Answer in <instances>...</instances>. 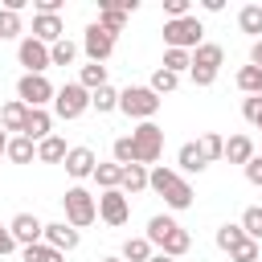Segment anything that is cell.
<instances>
[{
	"mask_svg": "<svg viewBox=\"0 0 262 262\" xmlns=\"http://www.w3.org/2000/svg\"><path fill=\"white\" fill-rule=\"evenodd\" d=\"M147 188H151V192H160V196H164V205H168V209H176V213H180V209H192V184H188L176 168H164V164H160V168H151Z\"/></svg>",
	"mask_w": 262,
	"mask_h": 262,
	"instance_id": "6da1fadb",
	"label": "cell"
},
{
	"mask_svg": "<svg viewBox=\"0 0 262 262\" xmlns=\"http://www.w3.org/2000/svg\"><path fill=\"white\" fill-rule=\"evenodd\" d=\"M160 106H164V98H160L151 86H127V90H119V111H123L127 119L151 123V119L160 115Z\"/></svg>",
	"mask_w": 262,
	"mask_h": 262,
	"instance_id": "7a4b0ae2",
	"label": "cell"
},
{
	"mask_svg": "<svg viewBox=\"0 0 262 262\" xmlns=\"http://www.w3.org/2000/svg\"><path fill=\"white\" fill-rule=\"evenodd\" d=\"M61 209H66V221H70L74 229H86V225H94V217H98V196L86 192L82 184H74V188H66Z\"/></svg>",
	"mask_w": 262,
	"mask_h": 262,
	"instance_id": "3957f363",
	"label": "cell"
},
{
	"mask_svg": "<svg viewBox=\"0 0 262 262\" xmlns=\"http://www.w3.org/2000/svg\"><path fill=\"white\" fill-rule=\"evenodd\" d=\"M201 37H205V25L196 20V16H180V20H164V45L168 49H196L201 45Z\"/></svg>",
	"mask_w": 262,
	"mask_h": 262,
	"instance_id": "277c9868",
	"label": "cell"
},
{
	"mask_svg": "<svg viewBox=\"0 0 262 262\" xmlns=\"http://www.w3.org/2000/svg\"><path fill=\"white\" fill-rule=\"evenodd\" d=\"M16 98H20L29 111H45V102H53L57 90H53V82H49L45 74H20V82H16Z\"/></svg>",
	"mask_w": 262,
	"mask_h": 262,
	"instance_id": "5b68a950",
	"label": "cell"
},
{
	"mask_svg": "<svg viewBox=\"0 0 262 262\" xmlns=\"http://www.w3.org/2000/svg\"><path fill=\"white\" fill-rule=\"evenodd\" d=\"M131 143H135V164H156L160 151H164V127L160 123H139L131 131Z\"/></svg>",
	"mask_w": 262,
	"mask_h": 262,
	"instance_id": "8992f818",
	"label": "cell"
},
{
	"mask_svg": "<svg viewBox=\"0 0 262 262\" xmlns=\"http://www.w3.org/2000/svg\"><path fill=\"white\" fill-rule=\"evenodd\" d=\"M53 111H57V119H66V123L82 119V115L90 111V90L78 86V82H66V86L57 90V98H53Z\"/></svg>",
	"mask_w": 262,
	"mask_h": 262,
	"instance_id": "52a82bcc",
	"label": "cell"
},
{
	"mask_svg": "<svg viewBox=\"0 0 262 262\" xmlns=\"http://www.w3.org/2000/svg\"><path fill=\"white\" fill-rule=\"evenodd\" d=\"M16 61L25 66V74H45V70L53 66L49 45H41L37 37H20V45H16Z\"/></svg>",
	"mask_w": 262,
	"mask_h": 262,
	"instance_id": "ba28073f",
	"label": "cell"
},
{
	"mask_svg": "<svg viewBox=\"0 0 262 262\" xmlns=\"http://www.w3.org/2000/svg\"><path fill=\"white\" fill-rule=\"evenodd\" d=\"M98 217L106 221V225H127L131 221V201H127V192L123 188H111V192H102L98 196Z\"/></svg>",
	"mask_w": 262,
	"mask_h": 262,
	"instance_id": "9c48e42d",
	"label": "cell"
},
{
	"mask_svg": "<svg viewBox=\"0 0 262 262\" xmlns=\"http://www.w3.org/2000/svg\"><path fill=\"white\" fill-rule=\"evenodd\" d=\"M82 49H86V57H90V61H98V66H102V61L115 53V37L94 20V25H86V33H82Z\"/></svg>",
	"mask_w": 262,
	"mask_h": 262,
	"instance_id": "30bf717a",
	"label": "cell"
},
{
	"mask_svg": "<svg viewBox=\"0 0 262 262\" xmlns=\"http://www.w3.org/2000/svg\"><path fill=\"white\" fill-rule=\"evenodd\" d=\"M8 229H12V237H16V246H20V250H25V246L45 242V221H41L37 213H16V217L8 221Z\"/></svg>",
	"mask_w": 262,
	"mask_h": 262,
	"instance_id": "8fae6325",
	"label": "cell"
},
{
	"mask_svg": "<svg viewBox=\"0 0 262 262\" xmlns=\"http://www.w3.org/2000/svg\"><path fill=\"white\" fill-rule=\"evenodd\" d=\"M29 37H37L41 45H57L61 37H66V25H61V16H53V12H33V33Z\"/></svg>",
	"mask_w": 262,
	"mask_h": 262,
	"instance_id": "7c38bea8",
	"label": "cell"
},
{
	"mask_svg": "<svg viewBox=\"0 0 262 262\" xmlns=\"http://www.w3.org/2000/svg\"><path fill=\"white\" fill-rule=\"evenodd\" d=\"M45 242L53 246V250H61V254H70V250H78V242H82V233L70 225V221H45Z\"/></svg>",
	"mask_w": 262,
	"mask_h": 262,
	"instance_id": "4fadbf2b",
	"label": "cell"
},
{
	"mask_svg": "<svg viewBox=\"0 0 262 262\" xmlns=\"http://www.w3.org/2000/svg\"><path fill=\"white\" fill-rule=\"evenodd\" d=\"M94 168H98V156H94L90 147H70V156H66V172H70L74 180L94 176Z\"/></svg>",
	"mask_w": 262,
	"mask_h": 262,
	"instance_id": "5bb4252c",
	"label": "cell"
},
{
	"mask_svg": "<svg viewBox=\"0 0 262 262\" xmlns=\"http://www.w3.org/2000/svg\"><path fill=\"white\" fill-rule=\"evenodd\" d=\"M98 25H102L111 37H119V33L127 29V12L119 8V0H98Z\"/></svg>",
	"mask_w": 262,
	"mask_h": 262,
	"instance_id": "9a60e30c",
	"label": "cell"
},
{
	"mask_svg": "<svg viewBox=\"0 0 262 262\" xmlns=\"http://www.w3.org/2000/svg\"><path fill=\"white\" fill-rule=\"evenodd\" d=\"M25 139H33V143H41V139H49L53 135V115L49 111H29V119H25V131H20Z\"/></svg>",
	"mask_w": 262,
	"mask_h": 262,
	"instance_id": "2e32d148",
	"label": "cell"
},
{
	"mask_svg": "<svg viewBox=\"0 0 262 262\" xmlns=\"http://www.w3.org/2000/svg\"><path fill=\"white\" fill-rule=\"evenodd\" d=\"M254 156H258V151H254V139H250V135H229V139H225V160H229V164H242V168H246Z\"/></svg>",
	"mask_w": 262,
	"mask_h": 262,
	"instance_id": "e0dca14e",
	"label": "cell"
},
{
	"mask_svg": "<svg viewBox=\"0 0 262 262\" xmlns=\"http://www.w3.org/2000/svg\"><path fill=\"white\" fill-rule=\"evenodd\" d=\"M221 61H225V49L217 41H201L192 49V66H201V70H221Z\"/></svg>",
	"mask_w": 262,
	"mask_h": 262,
	"instance_id": "ac0fdd59",
	"label": "cell"
},
{
	"mask_svg": "<svg viewBox=\"0 0 262 262\" xmlns=\"http://www.w3.org/2000/svg\"><path fill=\"white\" fill-rule=\"evenodd\" d=\"M25 119H29V106H25L20 98H8V102L0 106V127H4V131H25Z\"/></svg>",
	"mask_w": 262,
	"mask_h": 262,
	"instance_id": "d6986e66",
	"label": "cell"
},
{
	"mask_svg": "<svg viewBox=\"0 0 262 262\" xmlns=\"http://www.w3.org/2000/svg\"><path fill=\"white\" fill-rule=\"evenodd\" d=\"M176 164H180V172H205V168H209V160H205V151H201L196 139H192V143H180Z\"/></svg>",
	"mask_w": 262,
	"mask_h": 262,
	"instance_id": "ffe728a7",
	"label": "cell"
},
{
	"mask_svg": "<svg viewBox=\"0 0 262 262\" xmlns=\"http://www.w3.org/2000/svg\"><path fill=\"white\" fill-rule=\"evenodd\" d=\"M66 156H70V147H66L61 135H49V139L37 143V160L41 164H66Z\"/></svg>",
	"mask_w": 262,
	"mask_h": 262,
	"instance_id": "44dd1931",
	"label": "cell"
},
{
	"mask_svg": "<svg viewBox=\"0 0 262 262\" xmlns=\"http://www.w3.org/2000/svg\"><path fill=\"white\" fill-rule=\"evenodd\" d=\"M192 250V233L184 229V225H176L164 242H160V254H168V258H180V254H188Z\"/></svg>",
	"mask_w": 262,
	"mask_h": 262,
	"instance_id": "7402d4cb",
	"label": "cell"
},
{
	"mask_svg": "<svg viewBox=\"0 0 262 262\" xmlns=\"http://www.w3.org/2000/svg\"><path fill=\"white\" fill-rule=\"evenodd\" d=\"M90 180H94L102 192H111V188H119V184H123V164H115V160H111V164H98Z\"/></svg>",
	"mask_w": 262,
	"mask_h": 262,
	"instance_id": "603a6c76",
	"label": "cell"
},
{
	"mask_svg": "<svg viewBox=\"0 0 262 262\" xmlns=\"http://www.w3.org/2000/svg\"><path fill=\"white\" fill-rule=\"evenodd\" d=\"M237 29L250 33L254 41H262V4H246V8L237 12Z\"/></svg>",
	"mask_w": 262,
	"mask_h": 262,
	"instance_id": "cb8c5ba5",
	"label": "cell"
},
{
	"mask_svg": "<svg viewBox=\"0 0 262 262\" xmlns=\"http://www.w3.org/2000/svg\"><path fill=\"white\" fill-rule=\"evenodd\" d=\"M147 176H151V172H147L143 164H127V168H123V184H119V188H123L127 196H131V192H143V188H147Z\"/></svg>",
	"mask_w": 262,
	"mask_h": 262,
	"instance_id": "d4e9b609",
	"label": "cell"
},
{
	"mask_svg": "<svg viewBox=\"0 0 262 262\" xmlns=\"http://www.w3.org/2000/svg\"><path fill=\"white\" fill-rule=\"evenodd\" d=\"M78 86H86L90 94H94L98 86H106V66H98V61H86V66L78 70Z\"/></svg>",
	"mask_w": 262,
	"mask_h": 262,
	"instance_id": "484cf974",
	"label": "cell"
},
{
	"mask_svg": "<svg viewBox=\"0 0 262 262\" xmlns=\"http://www.w3.org/2000/svg\"><path fill=\"white\" fill-rule=\"evenodd\" d=\"M90 106L98 111V115H111V111H119V90L106 82V86H98L94 94H90Z\"/></svg>",
	"mask_w": 262,
	"mask_h": 262,
	"instance_id": "4316f807",
	"label": "cell"
},
{
	"mask_svg": "<svg viewBox=\"0 0 262 262\" xmlns=\"http://www.w3.org/2000/svg\"><path fill=\"white\" fill-rule=\"evenodd\" d=\"M8 160H12V164H33V160H37V143L25 139V135L8 139Z\"/></svg>",
	"mask_w": 262,
	"mask_h": 262,
	"instance_id": "83f0119b",
	"label": "cell"
},
{
	"mask_svg": "<svg viewBox=\"0 0 262 262\" xmlns=\"http://www.w3.org/2000/svg\"><path fill=\"white\" fill-rule=\"evenodd\" d=\"M119 258H123V262H151V242H147V237H127Z\"/></svg>",
	"mask_w": 262,
	"mask_h": 262,
	"instance_id": "f1b7e54d",
	"label": "cell"
},
{
	"mask_svg": "<svg viewBox=\"0 0 262 262\" xmlns=\"http://www.w3.org/2000/svg\"><path fill=\"white\" fill-rule=\"evenodd\" d=\"M20 33H25L20 12H12V8H4V4H0V41H16Z\"/></svg>",
	"mask_w": 262,
	"mask_h": 262,
	"instance_id": "f546056e",
	"label": "cell"
},
{
	"mask_svg": "<svg viewBox=\"0 0 262 262\" xmlns=\"http://www.w3.org/2000/svg\"><path fill=\"white\" fill-rule=\"evenodd\" d=\"M20 258H25V262H66V254H61V250H53L49 242L25 246V250H20Z\"/></svg>",
	"mask_w": 262,
	"mask_h": 262,
	"instance_id": "4dcf8cb0",
	"label": "cell"
},
{
	"mask_svg": "<svg viewBox=\"0 0 262 262\" xmlns=\"http://www.w3.org/2000/svg\"><path fill=\"white\" fill-rule=\"evenodd\" d=\"M172 229H176V221H172L168 213H156V217L147 221V233H143V237H147L151 246H160V242H164V237H168Z\"/></svg>",
	"mask_w": 262,
	"mask_h": 262,
	"instance_id": "1f68e13d",
	"label": "cell"
},
{
	"mask_svg": "<svg viewBox=\"0 0 262 262\" xmlns=\"http://www.w3.org/2000/svg\"><path fill=\"white\" fill-rule=\"evenodd\" d=\"M147 86H151V90L164 98V94H172V90L180 86V74H172V70H164V66H160V70L151 74V82H147Z\"/></svg>",
	"mask_w": 262,
	"mask_h": 262,
	"instance_id": "d6a6232c",
	"label": "cell"
},
{
	"mask_svg": "<svg viewBox=\"0 0 262 262\" xmlns=\"http://www.w3.org/2000/svg\"><path fill=\"white\" fill-rule=\"evenodd\" d=\"M196 143H201V151H205V160H209V164H213V160H225V139H221L217 131H205Z\"/></svg>",
	"mask_w": 262,
	"mask_h": 262,
	"instance_id": "836d02e7",
	"label": "cell"
},
{
	"mask_svg": "<svg viewBox=\"0 0 262 262\" xmlns=\"http://www.w3.org/2000/svg\"><path fill=\"white\" fill-rule=\"evenodd\" d=\"M242 242H246V229H242V221H237V225H229V221H225V225L217 229V246H221L225 254H229L233 246H242Z\"/></svg>",
	"mask_w": 262,
	"mask_h": 262,
	"instance_id": "e575fe53",
	"label": "cell"
},
{
	"mask_svg": "<svg viewBox=\"0 0 262 262\" xmlns=\"http://www.w3.org/2000/svg\"><path fill=\"white\" fill-rule=\"evenodd\" d=\"M242 229H246L250 242H262V205H250L242 213Z\"/></svg>",
	"mask_w": 262,
	"mask_h": 262,
	"instance_id": "d590c367",
	"label": "cell"
},
{
	"mask_svg": "<svg viewBox=\"0 0 262 262\" xmlns=\"http://www.w3.org/2000/svg\"><path fill=\"white\" fill-rule=\"evenodd\" d=\"M164 70H172V74L192 70V53L188 49H164Z\"/></svg>",
	"mask_w": 262,
	"mask_h": 262,
	"instance_id": "8d00e7d4",
	"label": "cell"
},
{
	"mask_svg": "<svg viewBox=\"0 0 262 262\" xmlns=\"http://www.w3.org/2000/svg\"><path fill=\"white\" fill-rule=\"evenodd\" d=\"M49 57H53V66H70V61L78 57V45H74L70 37H61L57 45H49Z\"/></svg>",
	"mask_w": 262,
	"mask_h": 262,
	"instance_id": "74e56055",
	"label": "cell"
},
{
	"mask_svg": "<svg viewBox=\"0 0 262 262\" xmlns=\"http://www.w3.org/2000/svg\"><path fill=\"white\" fill-rule=\"evenodd\" d=\"M111 156H115V164H135V143H131V135H119L115 143H111Z\"/></svg>",
	"mask_w": 262,
	"mask_h": 262,
	"instance_id": "f35d334b",
	"label": "cell"
},
{
	"mask_svg": "<svg viewBox=\"0 0 262 262\" xmlns=\"http://www.w3.org/2000/svg\"><path fill=\"white\" fill-rule=\"evenodd\" d=\"M237 86H242L246 94H258V86H262V70H258V66H242V70H237Z\"/></svg>",
	"mask_w": 262,
	"mask_h": 262,
	"instance_id": "ab89813d",
	"label": "cell"
},
{
	"mask_svg": "<svg viewBox=\"0 0 262 262\" xmlns=\"http://www.w3.org/2000/svg\"><path fill=\"white\" fill-rule=\"evenodd\" d=\"M258 254H262V250H258V242H250V237H246L242 246H233V250H229V258H233V262H258Z\"/></svg>",
	"mask_w": 262,
	"mask_h": 262,
	"instance_id": "60d3db41",
	"label": "cell"
},
{
	"mask_svg": "<svg viewBox=\"0 0 262 262\" xmlns=\"http://www.w3.org/2000/svg\"><path fill=\"white\" fill-rule=\"evenodd\" d=\"M242 115H246V123H258V115H262V94H250V98L242 102Z\"/></svg>",
	"mask_w": 262,
	"mask_h": 262,
	"instance_id": "b9f144b4",
	"label": "cell"
},
{
	"mask_svg": "<svg viewBox=\"0 0 262 262\" xmlns=\"http://www.w3.org/2000/svg\"><path fill=\"white\" fill-rule=\"evenodd\" d=\"M164 12H168V20H180V16H192V12H188V0H164Z\"/></svg>",
	"mask_w": 262,
	"mask_h": 262,
	"instance_id": "7bdbcfd3",
	"label": "cell"
},
{
	"mask_svg": "<svg viewBox=\"0 0 262 262\" xmlns=\"http://www.w3.org/2000/svg\"><path fill=\"white\" fill-rule=\"evenodd\" d=\"M188 78H192V86H213V82H217V70H201V66H192Z\"/></svg>",
	"mask_w": 262,
	"mask_h": 262,
	"instance_id": "ee69618b",
	"label": "cell"
},
{
	"mask_svg": "<svg viewBox=\"0 0 262 262\" xmlns=\"http://www.w3.org/2000/svg\"><path fill=\"white\" fill-rule=\"evenodd\" d=\"M246 180H250V184H258V188H262V156H254V160H250V164H246Z\"/></svg>",
	"mask_w": 262,
	"mask_h": 262,
	"instance_id": "f6af8a7d",
	"label": "cell"
},
{
	"mask_svg": "<svg viewBox=\"0 0 262 262\" xmlns=\"http://www.w3.org/2000/svg\"><path fill=\"white\" fill-rule=\"evenodd\" d=\"M12 250H16V237H12V229H8V225H0V258H4V254H12Z\"/></svg>",
	"mask_w": 262,
	"mask_h": 262,
	"instance_id": "bcb514c9",
	"label": "cell"
},
{
	"mask_svg": "<svg viewBox=\"0 0 262 262\" xmlns=\"http://www.w3.org/2000/svg\"><path fill=\"white\" fill-rule=\"evenodd\" d=\"M33 8H37V12H53V16H61V0H33Z\"/></svg>",
	"mask_w": 262,
	"mask_h": 262,
	"instance_id": "7dc6e473",
	"label": "cell"
},
{
	"mask_svg": "<svg viewBox=\"0 0 262 262\" xmlns=\"http://www.w3.org/2000/svg\"><path fill=\"white\" fill-rule=\"evenodd\" d=\"M250 66H258V70H262V41H254V45H250Z\"/></svg>",
	"mask_w": 262,
	"mask_h": 262,
	"instance_id": "c3c4849f",
	"label": "cell"
},
{
	"mask_svg": "<svg viewBox=\"0 0 262 262\" xmlns=\"http://www.w3.org/2000/svg\"><path fill=\"white\" fill-rule=\"evenodd\" d=\"M201 4H205V12H221L225 8V0H201Z\"/></svg>",
	"mask_w": 262,
	"mask_h": 262,
	"instance_id": "681fc988",
	"label": "cell"
},
{
	"mask_svg": "<svg viewBox=\"0 0 262 262\" xmlns=\"http://www.w3.org/2000/svg\"><path fill=\"white\" fill-rule=\"evenodd\" d=\"M4 156H8V131L0 127V160H4Z\"/></svg>",
	"mask_w": 262,
	"mask_h": 262,
	"instance_id": "f907efd6",
	"label": "cell"
},
{
	"mask_svg": "<svg viewBox=\"0 0 262 262\" xmlns=\"http://www.w3.org/2000/svg\"><path fill=\"white\" fill-rule=\"evenodd\" d=\"M151 262H176V258H168V254H151Z\"/></svg>",
	"mask_w": 262,
	"mask_h": 262,
	"instance_id": "816d5d0a",
	"label": "cell"
},
{
	"mask_svg": "<svg viewBox=\"0 0 262 262\" xmlns=\"http://www.w3.org/2000/svg\"><path fill=\"white\" fill-rule=\"evenodd\" d=\"M98 262H123V258H119V254H106V258H98Z\"/></svg>",
	"mask_w": 262,
	"mask_h": 262,
	"instance_id": "f5cc1de1",
	"label": "cell"
},
{
	"mask_svg": "<svg viewBox=\"0 0 262 262\" xmlns=\"http://www.w3.org/2000/svg\"><path fill=\"white\" fill-rule=\"evenodd\" d=\"M254 127H258V131H262V115H258V123H254Z\"/></svg>",
	"mask_w": 262,
	"mask_h": 262,
	"instance_id": "db71d44e",
	"label": "cell"
},
{
	"mask_svg": "<svg viewBox=\"0 0 262 262\" xmlns=\"http://www.w3.org/2000/svg\"><path fill=\"white\" fill-rule=\"evenodd\" d=\"M258 94H262V86H258Z\"/></svg>",
	"mask_w": 262,
	"mask_h": 262,
	"instance_id": "11a10c76",
	"label": "cell"
},
{
	"mask_svg": "<svg viewBox=\"0 0 262 262\" xmlns=\"http://www.w3.org/2000/svg\"><path fill=\"white\" fill-rule=\"evenodd\" d=\"M258 156H262V151H258Z\"/></svg>",
	"mask_w": 262,
	"mask_h": 262,
	"instance_id": "9f6ffc18",
	"label": "cell"
}]
</instances>
